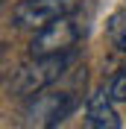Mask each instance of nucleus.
Segmentation results:
<instances>
[{
	"label": "nucleus",
	"mask_w": 126,
	"mask_h": 129,
	"mask_svg": "<svg viewBox=\"0 0 126 129\" xmlns=\"http://www.w3.org/2000/svg\"><path fill=\"white\" fill-rule=\"evenodd\" d=\"M73 62V53H62V56H29V62H24L15 71L9 91L18 97H32L38 91L50 88L59 76H62Z\"/></svg>",
	"instance_id": "1"
},
{
	"label": "nucleus",
	"mask_w": 126,
	"mask_h": 129,
	"mask_svg": "<svg viewBox=\"0 0 126 129\" xmlns=\"http://www.w3.org/2000/svg\"><path fill=\"white\" fill-rule=\"evenodd\" d=\"M76 106V97L71 91H38L32 94L24 106V114H21V126L24 129H56L59 123L73 112Z\"/></svg>",
	"instance_id": "2"
},
{
	"label": "nucleus",
	"mask_w": 126,
	"mask_h": 129,
	"mask_svg": "<svg viewBox=\"0 0 126 129\" xmlns=\"http://www.w3.org/2000/svg\"><path fill=\"white\" fill-rule=\"evenodd\" d=\"M85 35V26L76 15H62L53 24L35 29L29 41V56H62V53H73L79 38Z\"/></svg>",
	"instance_id": "3"
},
{
	"label": "nucleus",
	"mask_w": 126,
	"mask_h": 129,
	"mask_svg": "<svg viewBox=\"0 0 126 129\" xmlns=\"http://www.w3.org/2000/svg\"><path fill=\"white\" fill-rule=\"evenodd\" d=\"M76 3L79 0H21L12 9V21L21 29H41L56 18L76 12Z\"/></svg>",
	"instance_id": "4"
},
{
	"label": "nucleus",
	"mask_w": 126,
	"mask_h": 129,
	"mask_svg": "<svg viewBox=\"0 0 126 129\" xmlns=\"http://www.w3.org/2000/svg\"><path fill=\"white\" fill-rule=\"evenodd\" d=\"M85 120H88V129H120V117L111 106V94L106 97V91H94L88 97Z\"/></svg>",
	"instance_id": "5"
},
{
	"label": "nucleus",
	"mask_w": 126,
	"mask_h": 129,
	"mask_svg": "<svg viewBox=\"0 0 126 129\" xmlns=\"http://www.w3.org/2000/svg\"><path fill=\"white\" fill-rule=\"evenodd\" d=\"M106 29H109V41L120 53H126V9H114L106 21Z\"/></svg>",
	"instance_id": "6"
},
{
	"label": "nucleus",
	"mask_w": 126,
	"mask_h": 129,
	"mask_svg": "<svg viewBox=\"0 0 126 129\" xmlns=\"http://www.w3.org/2000/svg\"><path fill=\"white\" fill-rule=\"evenodd\" d=\"M109 94H111V100L126 103V64L114 73V79H111V85H109Z\"/></svg>",
	"instance_id": "7"
}]
</instances>
